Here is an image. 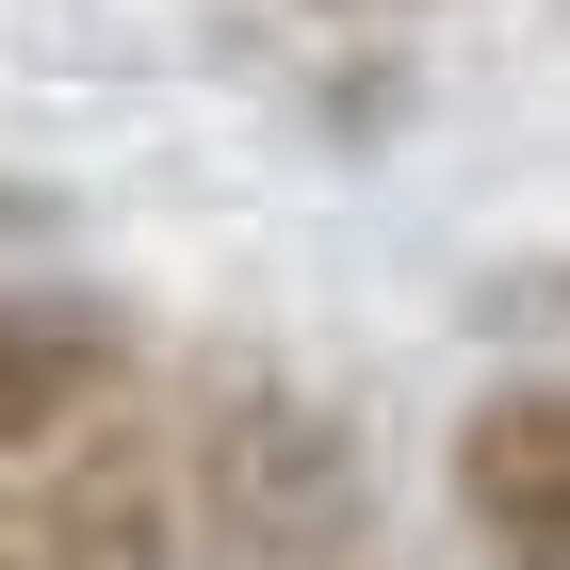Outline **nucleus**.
Listing matches in <instances>:
<instances>
[{
  "label": "nucleus",
  "mask_w": 570,
  "mask_h": 570,
  "mask_svg": "<svg viewBox=\"0 0 570 570\" xmlns=\"http://www.w3.org/2000/svg\"><path fill=\"white\" fill-rule=\"evenodd\" d=\"M115 407H147V326L98 277H0V489L82 456Z\"/></svg>",
  "instance_id": "f03ea898"
},
{
  "label": "nucleus",
  "mask_w": 570,
  "mask_h": 570,
  "mask_svg": "<svg viewBox=\"0 0 570 570\" xmlns=\"http://www.w3.org/2000/svg\"><path fill=\"white\" fill-rule=\"evenodd\" d=\"M440 505H456L473 570H570V358H505L456 407Z\"/></svg>",
  "instance_id": "7ed1b4c3"
},
{
  "label": "nucleus",
  "mask_w": 570,
  "mask_h": 570,
  "mask_svg": "<svg viewBox=\"0 0 570 570\" xmlns=\"http://www.w3.org/2000/svg\"><path fill=\"white\" fill-rule=\"evenodd\" d=\"M0 570H33V538H17V522H0Z\"/></svg>",
  "instance_id": "423d86ee"
},
{
  "label": "nucleus",
  "mask_w": 570,
  "mask_h": 570,
  "mask_svg": "<svg viewBox=\"0 0 570 570\" xmlns=\"http://www.w3.org/2000/svg\"><path fill=\"white\" fill-rule=\"evenodd\" d=\"M17 538H33V570H213L196 505H179V424L164 407H115L82 456H49L17 489Z\"/></svg>",
  "instance_id": "20e7f679"
},
{
  "label": "nucleus",
  "mask_w": 570,
  "mask_h": 570,
  "mask_svg": "<svg viewBox=\"0 0 570 570\" xmlns=\"http://www.w3.org/2000/svg\"><path fill=\"white\" fill-rule=\"evenodd\" d=\"M179 505H196V554L213 570H392L375 554V440L326 375L228 343L179 375Z\"/></svg>",
  "instance_id": "f257e3e1"
},
{
  "label": "nucleus",
  "mask_w": 570,
  "mask_h": 570,
  "mask_svg": "<svg viewBox=\"0 0 570 570\" xmlns=\"http://www.w3.org/2000/svg\"><path fill=\"white\" fill-rule=\"evenodd\" d=\"M294 17H407V0H294Z\"/></svg>",
  "instance_id": "39448f33"
}]
</instances>
